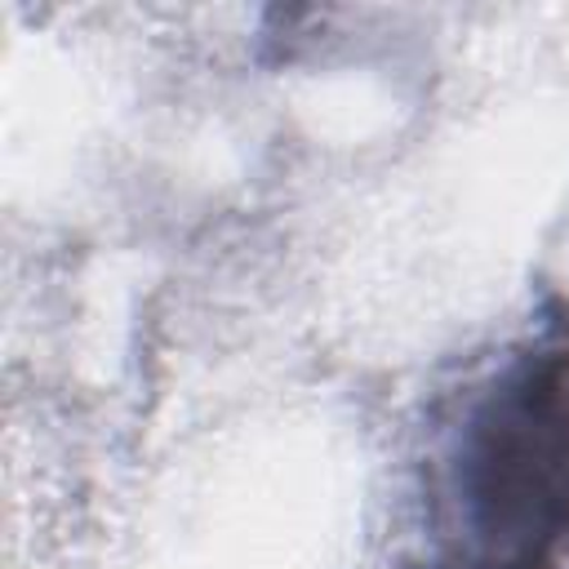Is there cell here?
I'll list each match as a JSON object with an SVG mask.
<instances>
[{"label": "cell", "instance_id": "cell-1", "mask_svg": "<svg viewBox=\"0 0 569 569\" xmlns=\"http://www.w3.org/2000/svg\"><path fill=\"white\" fill-rule=\"evenodd\" d=\"M462 502L485 569H551L569 533V356H525L471 413Z\"/></svg>", "mask_w": 569, "mask_h": 569}]
</instances>
